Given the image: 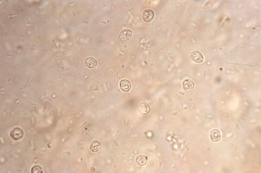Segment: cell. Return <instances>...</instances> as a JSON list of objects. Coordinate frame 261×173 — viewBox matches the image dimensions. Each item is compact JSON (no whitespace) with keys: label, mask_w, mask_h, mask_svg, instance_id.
<instances>
[{"label":"cell","mask_w":261,"mask_h":173,"mask_svg":"<svg viewBox=\"0 0 261 173\" xmlns=\"http://www.w3.org/2000/svg\"><path fill=\"white\" fill-rule=\"evenodd\" d=\"M154 19V11L151 9H147L145 10L143 14H142V19L144 20L146 23H149L151 21H152Z\"/></svg>","instance_id":"obj_1"},{"label":"cell","mask_w":261,"mask_h":173,"mask_svg":"<svg viewBox=\"0 0 261 173\" xmlns=\"http://www.w3.org/2000/svg\"><path fill=\"white\" fill-rule=\"evenodd\" d=\"M221 137H222V134L220 132V130H218V129H213V130H211L210 132V138H211V140L214 142V143H217V142H219L221 140Z\"/></svg>","instance_id":"obj_2"},{"label":"cell","mask_w":261,"mask_h":173,"mask_svg":"<svg viewBox=\"0 0 261 173\" xmlns=\"http://www.w3.org/2000/svg\"><path fill=\"white\" fill-rule=\"evenodd\" d=\"M190 58H191V59L193 62L197 63V64H200V63H202L204 61L203 55L200 52L197 51H194L193 52H191Z\"/></svg>","instance_id":"obj_3"},{"label":"cell","mask_w":261,"mask_h":173,"mask_svg":"<svg viewBox=\"0 0 261 173\" xmlns=\"http://www.w3.org/2000/svg\"><path fill=\"white\" fill-rule=\"evenodd\" d=\"M132 37V31L130 29L123 30L119 34V38L122 41H128Z\"/></svg>","instance_id":"obj_4"},{"label":"cell","mask_w":261,"mask_h":173,"mask_svg":"<svg viewBox=\"0 0 261 173\" xmlns=\"http://www.w3.org/2000/svg\"><path fill=\"white\" fill-rule=\"evenodd\" d=\"M119 86L122 92H129L131 89V83L127 79H123L119 83Z\"/></svg>","instance_id":"obj_5"},{"label":"cell","mask_w":261,"mask_h":173,"mask_svg":"<svg viewBox=\"0 0 261 173\" xmlns=\"http://www.w3.org/2000/svg\"><path fill=\"white\" fill-rule=\"evenodd\" d=\"M23 130L19 129V128H15L13 130L10 131V137L15 140H19L20 138H23Z\"/></svg>","instance_id":"obj_6"},{"label":"cell","mask_w":261,"mask_h":173,"mask_svg":"<svg viewBox=\"0 0 261 173\" xmlns=\"http://www.w3.org/2000/svg\"><path fill=\"white\" fill-rule=\"evenodd\" d=\"M101 147V142L99 140H93L92 142V144H91V146H90V150L92 152H97V151L100 150Z\"/></svg>","instance_id":"obj_7"},{"label":"cell","mask_w":261,"mask_h":173,"mask_svg":"<svg viewBox=\"0 0 261 173\" xmlns=\"http://www.w3.org/2000/svg\"><path fill=\"white\" fill-rule=\"evenodd\" d=\"M85 65L87 68L93 69V68H95L97 65V60L94 58H85Z\"/></svg>","instance_id":"obj_8"},{"label":"cell","mask_w":261,"mask_h":173,"mask_svg":"<svg viewBox=\"0 0 261 173\" xmlns=\"http://www.w3.org/2000/svg\"><path fill=\"white\" fill-rule=\"evenodd\" d=\"M148 161V158L145 156V155H139L136 158V163H138L139 166H145L147 163Z\"/></svg>","instance_id":"obj_9"},{"label":"cell","mask_w":261,"mask_h":173,"mask_svg":"<svg viewBox=\"0 0 261 173\" xmlns=\"http://www.w3.org/2000/svg\"><path fill=\"white\" fill-rule=\"evenodd\" d=\"M139 111L142 114H148L151 111L150 105L147 103H140L139 104Z\"/></svg>","instance_id":"obj_10"},{"label":"cell","mask_w":261,"mask_h":173,"mask_svg":"<svg viewBox=\"0 0 261 173\" xmlns=\"http://www.w3.org/2000/svg\"><path fill=\"white\" fill-rule=\"evenodd\" d=\"M195 84L194 83L191 79H185L184 82H183V89L184 91H189V90H192L193 89Z\"/></svg>","instance_id":"obj_11"},{"label":"cell","mask_w":261,"mask_h":173,"mask_svg":"<svg viewBox=\"0 0 261 173\" xmlns=\"http://www.w3.org/2000/svg\"><path fill=\"white\" fill-rule=\"evenodd\" d=\"M31 173H43V169L39 165H34L33 167L31 170Z\"/></svg>","instance_id":"obj_12"}]
</instances>
